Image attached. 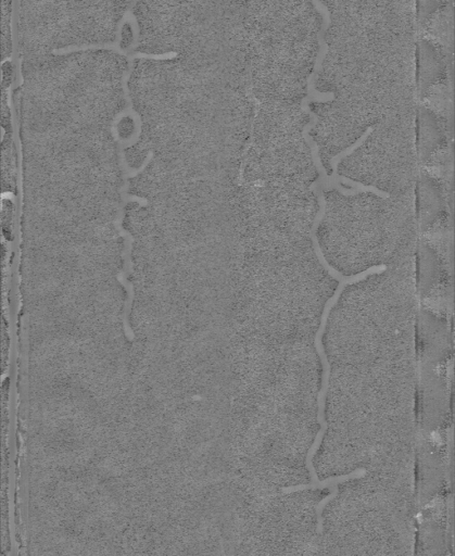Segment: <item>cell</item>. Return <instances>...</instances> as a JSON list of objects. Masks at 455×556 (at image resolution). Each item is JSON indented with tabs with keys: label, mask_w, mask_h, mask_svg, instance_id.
Masks as SVG:
<instances>
[{
	"label": "cell",
	"mask_w": 455,
	"mask_h": 556,
	"mask_svg": "<svg viewBox=\"0 0 455 556\" xmlns=\"http://www.w3.org/2000/svg\"><path fill=\"white\" fill-rule=\"evenodd\" d=\"M0 129H1V141H2V139L5 136V129L2 126L0 127Z\"/></svg>",
	"instance_id": "4"
},
{
	"label": "cell",
	"mask_w": 455,
	"mask_h": 556,
	"mask_svg": "<svg viewBox=\"0 0 455 556\" xmlns=\"http://www.w3.org/2000/svg\"><path fill=\"white\" fill-rule=\"evenodd\" d=\"M0 199L2 200H11L13 204H17V198L12 191H3L0 194Z\"/></svg>",
	"instance_id": "3"
},
{
	"label": "cell",
	"mask_w": 455,
	"mask_h": 556,
	"mask_svg": "<svg viewBox=\"0 0 455 556\" xmlns=\"http://www.w3.org/2000/svg\"><path fill=\"white\" fill-rule=\"evenodd\" d=\"M129 182L127 179H124L121 188H119V194H121V203L118 205L117 210V216L114 220L115 228L117 229L121 237L124 239V248L122 252V258H123V268L118 271L116 275L118 282L123 286V288L126 291V298L127 299H134L135 298V291L134 286L129 281L128 276L130 275L132 270V261H131V251H132V242L134 237L130 232L125 230L122 226L124 214H125V206L129 202H137L141 206L148 205V200L143 197H139L136 194H129L128 191Z\"/></svg>",
	"instance_id": "2"
},
{
	"label": "cell",
	"mask_w": 455,
	"mask_h": 556,
	"mask_svg": "<svg viewBox=\"0 0 455 556\" xmlns=\"http://www.w3.org/2000/svg\"><path fill=\"white\" fill-rule=\"evenodd\" d=\"M346 285L339 282L338 287L336 288L332 295L327 300L324 309L321 312L320 316V323L319 327L317 329V332L315 334V349L319 356L320 364H321V381H320V388L317 394V421L319 424V430L317 434L315 435V439L308 448V452L306 454V467L308 468L309 472L315 471L313 466V458L320 446V443L324 439V435L327 431L328 425L325 416L326 410V397L329 390V378H330V363L328 362L324 343H323V336L326 330L327 321L330 315L331 309L337 304L341 293L343 292Z\"/></svg>",
	"instance_id": "1"
}]
</instances>
